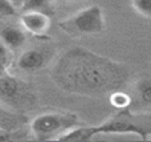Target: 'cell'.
Returning a JSON list of instances; mask_svg holds the SVG:
<instances>
[{"instance_id":"1","label":"cell","mask_w":151,"mask_h":142,"mask_svg":"<svg viewBox=\"0 0 151 142\" xmlns=\"http://www.w3.org/2000/svg\"><path fill=\"white\" fill-rule=\"evenodd\" d=\"M50 76L66 93L101 97L122 89L129 81L130 71L125 64L110 57L74 47L60 56Z\"/></svg>"},{"instance_id":"2","label":"cell","mask_w":151,"mask_h":142,"mask_svg":"<svg viewBox=\"0 0 151 142\" xmlns=\"http://www.w3.org/2000/svg\"><path fill=\"white\" fill-rule=\"evenodd\" d=\"M101 134H137L142 140H151V116L133 114L119 109L101 125L76 126L58 136V141H90Z\"/></svg>"},{"instance_id":"3","label":"cell","mask_w":151,"mask_h":142,"mask_svg":"<svg viewBox=\"0 0 151 142\" xmlns=\"http://www.w3.org/2000/svg\"><path fill=\"white\" fill-rule=\"evenodd\" d=\"M61 31L72 37H85L99 35L105 31L104 9L99 5H90L77 11L72 16L58 21Z\"/></svg>"},{"instance_id":"4","label":"cell","mask_w":151,"mask_h":142,"mask_svg":"<svg viewBox=\"0 0 151 142\" xmlns=\"http://www.w3.org/2000/svg\"><path fill=\"white\" fill-rule=\"evenodd\" d=\"M37 97L27 82L9 74L0 72V104L15 112H25L36 105Z\"/></svg>"},{"instance_id":"5","label":"cell","mask_w":151,"mask_h":142,"mask_svg":"<svg viewBox=\"0 0 151 142\" xmlns=\"http://www.w3.org/2000/svg\"><path fill=\"white\" fill-rule=\"evenodd\" d=\"M80 125V118L74 113L50 112L42 113L31 121V133L39 141L57 140L58 136Z\"/></svg>"},{"instance_id":"6","label":"cell","mask_w":151,"mask_h":142,"mask_svg":"<svg viewBox=\"0 0 151 142\" xmlns=\"http://www.w3.org/2000/svg\"><path fill=\"white\" fill-rule=\"evenodd\" d=\"M21 28L36 37H42L50 28V16L40 11H25L20 15Z\"/></svg>"},{"instance_id":"7","label":"cell","mask_w":151,"mask_h":142,"mask_svg":"<svg viewBox=\"0 0 151 142\" xmlns=\"http://www.w3.org/2000/svg\"><path fill=\"white\" fill-rule=\"evenodd\" d=\"M47 64V55L42 50L32 48L27 49L19 56L17 66L24 72H37Z\"/></svg>"},{"instance_id":"8","label":"cell","mask_w":151,"mask_h":142,"mask_svg":"<svg viewBox=\"0 0 151 142\" xmlns=\"http://www.w3.org/2000/svg\"><path fill=\"white\" fill-rule=\"evenodd\" d=\"M0 40L12 50L21 48L27 41L25 32L21 27L7 25L0 29Z\"/></svg>"},{"instance_id":"9","label":"cell","mask_w":151,"mask_h":142,"mask_svg":"<svg viewBox=\"0 0 151 142\" xmlns=\"http://www.w3.org/2000/svg\"><path fill=\"white\" fill-rule=\"evenodd\" d=\"M109 102L114 109L119 110V109H127L131 105V97L122 89L114 90L109 94Z\"/></svg>"},{"instance_id":"10","label":"cell","mask_w":151,"mask_h":142,"mask_svg":"<svg viewBox=\"0 0 151 142\" xmlns=\"http://www.w3.org/2000/svg\"><path fill=\"white\" fill-rule=\"evenodd\" d=\"M21 11H40L49 15L52 12L50 0H24V4L21 7Z\"/></svg>"},{"instance_id":"11","label":"cell","mask_w":151,"mask_h":142,"mask_svg":"<svg viewBox=\"0 0 151 142\" xmlns=\"http://www.w3.org/2000/svg\"><path fill=\"white\" fill-rule=\"evenodd\" d=\"M139 100L146 105H151V80H141L137 86Z\"/></svg>"},{"instance_id":"12","label":"cell","mask_w":151,"mask_h":142,"mask_svg":"<svg viewBox=\"0 0 151 142\" xmlns=\"http://www.w3.org/2000/svg\"><path fill=\"white\" fill-rule=\"evenodd\" d=\"M13 50L11 48H8L4 43L0 40V72L7 71L12 64V56Z\"/></svg>"},{"instance_id":"13","label":"cell","mask_w":151,"mask_h":142,"mask_svg":"<svg viewBox=\"0 0 151 142\" xmlns=\"http://www.w3.org/2000/svg\"><path fill=\"white\" fill-rule=\"evenodd\" d=\"M131 7L141 16L151 19V0H131Z\"/></svg>"},{"instance_id":"14","label":"cell","mask_w":151,"mask_h":142,"mask_svg":"<svg viewBox=\"0 0 151 142\" xmlns=\"http://www.w3.org/2000/svg\"><path fill=\"white\" fill-rule=\"evenodd\" d=\"M17 13V9L11 4L9 0H0V19L12 17Z\"/></svg>"},{"instance_id":"15","label":"cell","mask_w":151,"mask_h":142,"mask_svg":"<svg viewBox=\"0 0 151 142\" xmlns=\"http://www.w3.org/2000/svg\"><path fill=\"white\" fill-rule=\"evenodd\" d=\"M9 1L16 9H21V7H23V4H24V0H9Z\"/></svg>"},{"instance_id":"16","label":"cell","mask_w":151,"mask_h":142,"mask_svg":"<svg viewBox=\"0 0 151 142\" xmlns=\"http://www.w3.org/2000/svg\"><path fill=\"white\" fill-rule=\"evenodd\" d=\"M57 1H61V3H72V1H78V0H57Z\"/></svg>"}]
</instances>
